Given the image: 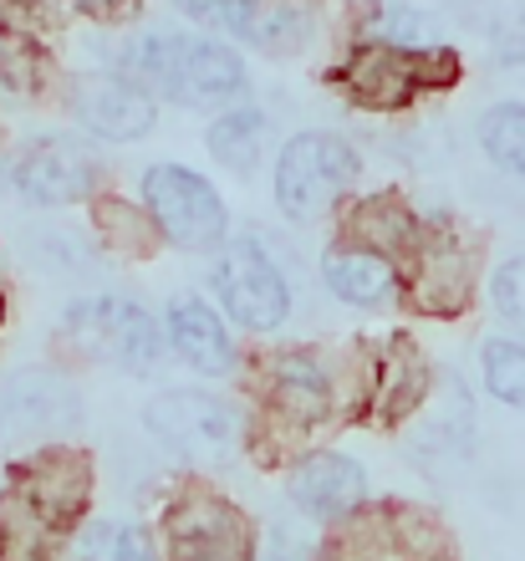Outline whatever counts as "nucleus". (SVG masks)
<instances>
[{"label":"nucleus","instance_id":"nucleus-12","mask_svg":"<svg viewBox=\"0 0 525 561\" xmlns=\"http://www.w3.org/2000/svg\"><path fill=\"white\" fill-rule=\"evenodd\" d=\"M367 490L373 485H367L363 459L342 455V449H311L286 470V501L317 526H336L352 511H363Z\"/></svg>","mask_w":525,"mask_h":561},{"label":"nucleus","instance_id":"nucleus-29","mask_svg":"<svg viewBox=\"0 0 525 561\" xmlns=\"http://www.w3.org/2000/svg\"><path fill=\"white\" fill-rule=\"evenodd\" d=\"M490 46H495V61L505 67V72H525V15L521 11L500 15Z\"/></svg>","mask_w":525,"mask_h":561},{"label":"nucleus","instance_id":"nucleus-27","mask_svg":"<svg viewBox=\"0 0 525 561\" xmlns=\"http://www.w3.org/2000/svg\"><path fill=\"white\" fill-rule=\"evenodd\" d=\"M490 301H495L500 322H511L515 332H525V251L495 266V276H490Z\"/></svg>","mask_w":525,"mask_h":561},{"label":"nucleus","instance_id":"nucleus-23","mask_svg":"<svg viewBox=\"0 0 525 561\" xmlns=\"http://www.w3.org/2000/svg\"><path fill=\"white\" fill-rule=\"evenodd\" d=\"M480 148L505 179L525 184V103H495L480 113Z\"/></svg>","mask_w":525,"mask_h":561},{"label":"nucleus","instance_id":"nucleus-7","mask_svg":"<svg viewBox=\"0 0 525 561\" xmlns=\"http://www.w3.org/2000/svg\"><path fill=\"white\" fill-rule=\"evenodd\" d=\"M449 541L438 520L409 501H367L347 520L327 526L321 561H444Z\"/></svg>","mask_w":525,"mask_h":561},{"label":"nucleus","instance_id":"nucleus-9","mask_svg":"<svg viewBox=\"0 0 525 561\" xmlns=\"http://www.w3.org/2000/svg\"><path fill=\"white\" fill-rule=\"evenodd\" d=\"M144 209L174 251H219L230 240V209L205 174L184 163H153L144 174Z\"/></svg>","mask_w":525,"mask_h":561},{"label":"nucleus","instance_id":"nucleus-13","mask_svg":"<svg viewBox=\"0 0 525 561\" xmlns=\"http://www.w3.org/2000/svg\"><path fill=\"white\" fill-rule=\"evenodd\" d=\"M413 307L423 317H454V311L469 307V286H475V255L449 225H434L419 236V251H413Z\"/></svg>","mask_w":525,"mask_h":561},{"label":"nucleus","instance_id":"nucleus-24","mask_svg":"<svg viewBox=\"0 0 525 561\" xmlns=\"http://www.w3.org/2000/svg\"><path fill=\"white\" fill-rule=\"evenodd\" d=\"M480 383L505 409H525V342L490 337L480 342Z\"/></svg>","mask_w":525,"mask_h":561},{"label":"nucleus","instance_id":"nucleus-28","mask_svg":"<svg viewBox=\"0 0 525 561\" xmlns=\"http://www.w3.org/2000/svg\"><path fill=\"white\" fill-rule=\"evenodd\" d=\"M103 561H163L159 531H148L144 520L113 526V531H107V551H103Z\"/></svg>","mask_w":525,"mask_h":561},{"label":"nucleus","instance_id":"nucleus-11","mask_svg":"<svg viewBox=\"0 0 525 561\" xmlns=\"http://www.w3.org/2000/svg\"><path fill=\"white\" fill-rule=\"evenodd\" d=\"M0 419L11 434L36 444H61L67 434L82 428V393L72 378H61L57 368H26L5 378V403ZM31 444V449H36Z\"/></svg>","mask_w":525,"mask_h":561},{"label":"nucleus","instance_id":"nucleus-26","mask_svg":"<svg viewBox=\"0 0 525 561\" xmlns=\"http://www.w3.org/2000/svg\"><path fill=\"white\" fill-rule=\"evenodd\" d=\"M179 11L190 15V21H199V26L209 31H225V36H255V26H261L265 5L261 0H174Z\"/></svg>","mask_w":525,"mask_h":561},{"label":"nucleus","instance_id":"nucleus-15","mask_svg":"<svg viewBox=\"0 0 525 561\" xmlns=\"http://www.w3.org/2000/svg\"><path fill=\"white\" fill-rule=\"evenodd\" d=\"M163 332H169V347L184 368H194L199 378H230L240 353H235V337L225 317L209 307L205 296L179 291L163 311Z\"/></svg>","mask_w":525,"mask_h":561},{"label":"nucleus","instance_id":"nucleus-18","mask_svg":"<svg viewBox=\"0 0 525 561\" xmlns=\"http://www.w3.org/2000/svg\"><path fill=\"white\" fill-rule=\"evenodd\" d=\"M321 286L336 301H347V307L378 311L398 301L403 271H398L393 255L367 251V245H327V255H321Z\"/></svg>","mask_w":525,"mask_h":561},{"label":"nucleus","instance_id":"nucleus-4","mask_svg":"<svg viewBox=\"0 0 525 561\" xmlns=\"http://www.w3.org/2000/svg\"><path fill=\"white\" fill-rule=\"evenodd\" d=\"M15 511L46 536H72L98 495V465L82 444H36L11 465Z\"/></svg>","mask_w":525,"mask_h":561},{"label":"nucleus","instance_id":"nucleus-5","mask_svg":"<svg viewBox=\"0 0 525 561\" xmlns=\"http://www.w3.org/2000/svg\"><path fill=\"white\" fill-rule=\"evenodd\" d=\"M357 174H363V159L347 138L327 134V128H307V134L286 138L271 190H276V205L286 220L317 225L347 199Z\"/></svg>","mask_w":525,"mask_h":561},{"label":"nucleus","instance_id":"nucleus-14","mask_svg":"<svg viewBox=\"0 0 525 561\" xmlns=\"http://www.w3.org/2000/svg\"><path fill=\"white\" fill-rule=\"evenodd\" d=\"M72 113L88 134L107 144H138L153 134L159 107L133 77H77L72 82Z\"/></svg>","mask_w":525,"mask_h":561},{"label":"nucleus","instance_id":"nucleus-17","mask_svg":"<svg viewBox=\"0 0 525 561\" xmlns=\"http://www.w3.org/2000/svg\"><path fill=\"white\" fill-rule=\"evenodd\" d=\"M336 82H342L363 107H373V113H398V107H409L423 92L419 61H413L409 46H383V42L357 46V51L342 61Z\"/></svg>","mask_w":525,"mask_h":561},{"label":"nucleus","instance_id":"nucleus-6","mask_svg":"<svg viewBox=\"0 0 525 561\" xmlns=\"http://www.w3.org/2000/svg\"><path fill=\"white\" fill-rule=\"evenodd\" d=\"M144 428L163 449H174L199 465H225L240 449H250L246 409L209 388H163L144 403Z\"/></svg>","mask_w":525,"mask_h":561},{"label":"nucleus","instance_id":"nucleus-20","mask_svg":"<svg viewBox=\"0 0 525 561\" xmlns=\"http://www.w3.org/2000/svg\"><path fill=\"white\" fill-rule=\"evenodd\" d=\"M373 419L378 424H398V419L419 414L429 403V368H423V353L413 347L403 332L388 337L383 357L373 363Z\"/></svg>","mask_w":525,"mask_h":561},{"label":"nucleus","instance_id":"nucleus-2","mask_svg":"<svg viewBox=\"0 0 525 561\" xmlns=\"http://www.w3.org/2000/svg\"><path fill=\"white\" fill-rule=\"evenodd\" d=\"M61 342L77 357L107 363L128 378H153L169 347V332L144 301L123 291H88L61 311Z\"/></svg>","mask_w":525,"mask_h":561},{"label":"nucleus","instance_id":"nucleus-32","mask_svg":"<svg viewBox=\"0 0 525 561\" xmlns=\"http://www.w3.org/2000/svg\"><path fill=\"white\" fill-rule=\"evenodd\" d=\"M261 561H286V557H281V551H271V557H261Z\"/></svg>","mask_w":525,"mask_h":561},{"label":"nucleus","instance_id":"nucleus-10","mask_svg":"<svg viewBox=\"0 0 525 561\" xmlns=\"http://www.w3.org/2000/svg\"><path fill=\"white\" fill-rule=\"evenodd\" d=\"M98 174L103 163L82 138L72 134H46L36 144L21 148V159L11 163V184L26 205H82L98 190Z\"/></svg>","mask_w":525,"mask_h":561},{"label":"nucleus","instance_id":"nucleus-16","mask_svg":"<svg viewBox=\"0 0 525 561\" xmlns=\"http://www.w3.org/2000/svg\"><path fill=\"white\" fill-rule=\"evenodd\" d=\"M265 403H271V414L281 424H292V428L327 424L336 414V378L317 353H281L271 363Z\"/></svg>","mask_w":525,"mask_h":561},{"label":"nucleus","instance_id":"nucleus-30","mask_svg":"<svg viewBox=\"0 0 525 561\" xmlns=\"http://www.w3.org/2000/svg\"><path fill=\"white\" fill-rule=\"evenodd\" d=\"M77 5H88V11L103 15V21H117V15H128L138 0H77Z\"/></svg>","mask_w":525,"mask_h":561},{"label":"nucleus","instance_id":"nucleus-33","mask_svg":"<svg viewBox=\"0 0 525 561\" xmlns=\"http://www.w3.org/2000/svg\"><path fill=\"white\" fill-rule=\"evenodd\" d=\"M0 444H5V419H0Z\"/></svg>","mask_w":525,"mask_h":561},{"label":"nucleus","instance_id":"nucleus-31","mask_svg":"<svg viewBox=\"0 0 525 561\" xmlns=\"http://www.w3.org/2000/svg\"><path fill=\"white\" fill-rule=\"evenodd\" d=\"M5 311H11V301H5V291H0V327H5Z\"/></svg>","mask_w":525,"mask_h":561},{"label":"nucleus","instance_id":"nucleus-21","mask_svg":"<svg viewBox=\"0 0 525 561\" xmlns=\"http://www.w3.org/2000/svg\"><path fill=\"white\" fill-rule=\"evenodd\" d=\"M205 144L230 174H255V163L271 148V118H265L261 107H230V113H219L209 123Z\"/></svg>","mask_w":525,"mask_h":561},{"label":"nucleus","instance_id":"nucleus-19","mask_svg":"<svg viewBox=\"0 0 525 561\" xmlns=\"http://www.w3.org/2000/svg\"><path fill=\"white\" fill-rule=\"evenodd\" d=\"M438 403H444V409H434V414L423 419V428L409 444V455L419 459L423 474H454L475 455V409H469L465 383L454 378L449 399H438Z\"/></svg>","mask_w":525,"mask_h":561},{"label":"nucleus","instance_id":"nucleus-1","mask_svg":"<svg viewBox=\"0 0 525 561\" xmlns=\"http://www.w3.org/2000/svg\"><path fill=\"white\" fill-rule=\"evenodd\" d=\"M123 67L138 88H153L159 98L179 107H199V113H219L246 98L250 72L240 51L209 36H179V31H148L123 51Z\"/></svg>","mask_w":525,"mask_h":561},{"label":"nucleus","instance_id":"nucleus-8","mask_svg":"<svg viewBox=\"0 0 525 561\" xmlns=\"http://www.w3.org/2000/svg\"><path fill=\"white\" fill-rule=\"evenodd\" d=\"M209 286L240 332H276L281 322H292V280L255 236H235L219 245Z\"/></svg>","mask_w":525,"mask_h":561},{"label":"nucleus","instance_id":"nucleus-22","mask_svg":"<svg viewBox=\"0 0 525 561\" xmlns=\"http://www.w3.org/2000/svg\"><path fill=\"white\" fill-rule=\"evenodd\" d=\"M347 236L367 240V251H383V255H393V261L398 255H409L413 261L423 225L398 205L393 194H378V199H363V205H357V215L347 220Z\"/></svg>","mask_w":525,"mask_h":561},{"label":"nucleus","instance_id":"nucleus-25","mask_svg":"<svg viewBox=\"0 0 525 561\" xmlns=\"http://www.w3.org/2000/svg\"><path fill=\"white\" fill-rule=\"evenodd\" d=\"M92 225H98V236L123 255H144L153 240H163L153 215H148V209H133L128 199H98V205H92Z\"/></svg>","mask_w":525,"mask_h":561},{"label":"nucleus","instance_id":"nucleus-3","mask_svg":"<svg viewBox=\"0 0 525 561\" xmlns=\"http://www.w3.org/2000/svg\"><path fill=\"white\" fill-rule=\"evenodd\" d=\"M163 561H261V531L240 501L215 485H179L159 511Z\"/></svg>","mask_w":525,"mask_h":561}]
</instances>
